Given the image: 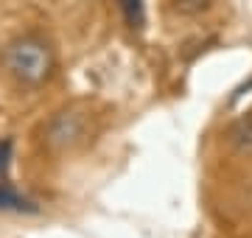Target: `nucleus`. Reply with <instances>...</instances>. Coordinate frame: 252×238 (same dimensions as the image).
<instances>
[{"label":"nucleus","instance_id":"obj_2","mask_svg":"<svg viewBox=\"0 0 252 238\" xmlns=\"http://www.w3.org/2000/svg\"><path fill=\"white\" fill-rule=\"evenodd\" d=\"M0 208L3 210H34V205L23 199L9 182H0Z\"/></svg>","mask_w":252,"mask_h":238},{"label":"nucleus","instance_id":"obj_1","mask_svg":"<svg viewBox=\"0 0 252 238\" xmlns=\"http://www.w3.org/2000/svg\"><path fill=\"white\" fill-rule=\"evenodd\" d=\"M0 62H3V67H6V73L11 79H17L26 87L45 84L54 76V67H56L51 45L45 39L34 37V34L11 39L9 45L0 51Z\"/></svg>","mask_w":252,"mask_h":238},{"label":"nucleus","instance_id":"obj_4","mask_svg":"<svg viewBox=\"0 0 252 238\" xmlns=\"http://www.w3.org/2000/svg\"><path fill=\"white\" fill-rule=\"evenodd\" d=\"M121 11H124L129 28H143V23H146L143 0H121Z\"/></svg>","mask_w":252,"mask_h":238},{"label":"nucleus","instance_id":"obj_3","mask_svg":"<svg viewBox=\"0 0 252 238\" xmlns=\"http://www.w3.org/2000/svg\"><path fill=\"white\" fill-rule=\"evenodd\" d=\"M230 140H233L238 149H244V151H252V115H247V118H241L238 123H233Z\"/></svg>","mask_w":252,"mask_h":238},{"label":"nucleus","instance_id":"obj_5","mask_svg":"<svg viewBox=\"0 0 252 238\" xmlns=\"http://www.w3.org/2000/svg\"><path fill=\"white\" fill-rule=\"evenodd\" d=\"M9 163H11V140H0V182H6Z\"/></svg>","mask_w":252,"mask_h":238},{"label":"nucleus","instance_id":"obj_6","mask_svg":"<svg viewBox=\"0 0 252 238\" xmlns=\"http://www.w3.org/2000/svg\"><path fill=\"white\" fill-rule=\"evenodd\" d=\"M210 6V0H177V9L188 11V14H196V11L207 9Z\"/></svg>","mask_w":252,"mask_h":238}]
</instances>
